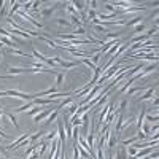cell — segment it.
I'll list each match as a JSON object with an SVG mask.
<instances>
[{
    "label": "cell",
    "instance_id": "6da1fadb",
    "mask_svg": "<svg viewBox=\"0 0 159 159\" xmlns=\"http://www.w3.org/2000/svg\"><path fill=\"white\" fill-rule=\"evenodd\" d=\"M30 135H32V134H29V132H24V134H21L19 137L16 139V140H14V142H13V143H11V145H8V146H7V148H5V150H8V151H14V150H16V146H18V145L21 143V142L27 140V139L30 137Z\"/></svg>",
    "mask_w": 159,
    "mask_h": 159
},
{
    "label": "cell",
    "instance_id": "7a4b0ae2",
    "mask_svg": "<svg viewBox=\"0 0 159 159\" xmlns=\"http://www.w3.org/2000/svg\"><path fill=\"white\" fill-rule=\"evenodd\" d=\"M53 61H54L58 65H61L62 69H73V67H76V64H78V62H73V61H62L59 56H54Z\"/></svg>",
    "mask_w": 159,
    "mask_h": 159
},
{
    "label": "cell",
    "instance_id": "3957f363",
    "mask_svg": "<svg viewBox=\"0 0 159 159\" xmlns=\"http://www.w3.org/2000/svg\"><path fill=\"white\" fill-rule=\"evenodd\" d=\"M111 102H107V104H105V107H104V108H102V111L99 113V126H97V130L102 127V126H104V119H105V116H107V113H108L110 110H111Z\"/></svg>",
    "mask_w": 159,
    "mask_h": 159
},
{
    "label": "cell",
    "instance_id": "277c9868",
    "mask_svg": "<svg viewBox=\"0 0 159 159\" xmlns=\"http://www.w3.org/2000/svg\"><path fill=\"white\" fill-rule=\"evenodd\" d=\"M54 108H56V107H51V108L43 110L42 113H38V115H35V116H33V121H35V123H43L45 119H46V118L51 115V113L54 111Z\"/></svg>",
    "mask_w": 159,
    "mask_h": 159
},
{
    "label": "cell",
    "instance_id": "5b68a950",
    "mask_svg": "<svg viewBox=\"0 0 159 159\" xmlns=\"http://www.w3.org/2000/svg\"><path fill=\"white\" fill-rule=\"evenodd\" d=\"M156 89H157V86L148 88V89H146V92H145L143 95H140V97L137 99V102H143V100H151V99H153V94L156 92Z\"/></svg>",
    "mask_w": 159,
    "mask_h": 159
},
{
    "label": "cell",
    "instance_id": "8992f818",
    "mask_svg": "<svg viewBox=\"0 0 159 159\" xmlns=\"http://www.w3.org/2000/svg\"><path fill=\"white\" fill-rule=\"evenodd\" d=\"M115 123H116V126L113 127V132H115L116 135H119V132H121V129H123V124H124V116H123V113H118Z\"/></svg>",
    "mask_w": 159,
    "mask_h": 159
},
{
    "label": "cell",
    "instance_id": "52a82bcc",
    "mask_svg": "<svg viewBox=\"0 0 159 159\" xmlns=\"http://www.w3.org/2000/svg\"><path fill=\"white\" fill-rule=\"evenodd\" d=\"M61 5H62V3H61V2H58V3H56V5H53V7H48V8H45V10H42V13H40V14H42V16H43V18H49V16H51V14H53V13H54V11H56V10H58V8L61 7Z\"/></svg>",
    "mask_w": 159,
    "mask_h": 159
},
{
    "label": "cell",
    "instance_id": "ba28073f",
    "mask_svg": "<svg viewBox=\"0 0 159 159\" xmlns=\"http://www.w3.org/2000/svg\"><path fill=\"white\" fill-rule=\"evenodd\" d=\"M32 107H35V104H33V100H30V102H26L24 105H21V107H18V108H14L13 110V113H24V111H29Z\"/></svg>",
    "mask_w": 159,
    "mask_h": 159
},
{
    "label": "cell",
    "instance_id": "9c48e42d",
    "mask_svg": "<svg viewBox=\"0 0 159 159\" xmlns=\"http://www.w3.org/2000/svg\"><path fill=\"white\" fill-rule=\"evenodd\" d=\"M45 134H48V132H46V130H38V132H35V134H32V135H30V137H29V143H30V145H33V143H37V142H38L40 139H42V137H43V135H45Z\"/></svg>",
    "mask_w": 159,
    "mask_h": 159
},
{
    "label": "cell",
    "instance_id": "30bf717a",
    "mask_svg": "<svg viewBox=\"0 0 159 159\" xmlns=\"http://www.w3.org/2000/svg\"><path fill=\"white\" fill-rule=\"evenodd\" d=\"M58 135H59V142H61L62 145H64L67 139H65V129H64V123H62V121H59V127H58Z\"/></svg>",
    "mask_w": 159,
    "mask_h": 159
},
{
    "label": "cell",
    "instance_id": "8fae6325",
    "mask_svg": "<svg viewBox=\"0 0 159 159\" xmlns=\"http://www.w3.org/2000/svg\"><path fill=\"white\" fill-rule=\"evenodd\" d=\"M73 3V7H75L76 10V13H84V5H86V2H80V0H75V2H72Z\"/></svg>",
    "mask_w": 159,
    "mask_h": 159
},
{
    "label": "cell",
    "instance_id": "7c38bea8",
    "mask_svg": "<svg viewBox=\"0 0 159 159\" xmlns=\"http://www.w3.org/2000/svg\"><path fill=\"white\" fill-rule=\"evenodd\" d=\"M145 115H146V110L143 108V110L139 113V116H137V121H135V124H137V129H139V130H140V127H142V124L145 123V121H143V119H145Z\"/></svg>",
    "mask_w": 159,
    "mask_h": 159
},
{
    "label": "cell",
    "instance_id": "4fadbf2b",
    "mask_svg": "<svg viewBox=\"0 0 159 159\" xmlns=\"http://www.w3.org/2000/svg\"><path fill=\"white\" fill-rule=\"evenodd\" d=\"M104 148H105V146H102L99 142H97V146H95V159H105V156H104Z\"/></svg>",
    "mask_w": 159,
    "mask_h": 159
},
{
    "label": "cell",
    "instance_id": "5bb4252c",
    "mask_svg": "<svg viewBox=\"0 0 159 159\" xmlns=\"http://www.w3.org/2000/svg\"><path fill=\"white\" fill-rule=\"evenodd\" d=\"M58 116H59V108L56 107V108H54V111L51 113V115H49L46 119H45V123H54L56 119H58Z\"/></svg>",
    "mask_w": 159,
    "mask_h": 159
},
{
    "label": "cell",
    "instance_id": "9a60e30c",
    "mask_svg": "<svg viewBox=\"0 0 159 159\" xmlns=\"http://www.w3.org/2000/svg\"><path fill=\"white\" fill-rule=\"evenodd\" d=\"M70 19H72V21H70V24H72V26H75L76 29H78V27H83V24H84V22L80 19L78 16H70Z\"/></svg>",
    "mask_w": 159,
    "mask_h": 159
},
{
    "label": "cell",
    "instance_id": "2e32d148",
    "mask_svg": "<svg viewBox=\"0 0 159 159\" xmlns=\"http://www.w3.org/2000/svg\"><path fill=\"white\" fill-rule=\"evenodd\" d=\"M8 53H11V54H14V56H22V58H30L29 54H26V53H22L21 49H18V48H10V49H7Z\"/></svg>",
    "mask_w": 159,
    "mask_h": 159
},
{
    "label": "cell",
    "instance_id": "e0dca14e",
    "mask_svg": "<svg viewBox=\"0 0 159 159\" xmlns=\"http://www.w3.org/2000/svg\"><path fill=\"white\" fill-rule=\"evenodd\" d=\"M78 108H80L78 102H76V100H73V102H72V104L69 105V108H67V111H69V113H70V115L73 116V115H75V111H76Z\"/></svg>",
    "mask_w": 159,
    "mask_h": 159
},
{
    "label": "cell",
    "instance_id": "ac0fdd59",
    "mask_svg": "<svg viewBox=\"0 0 159 159\" xmlns=\"http://www.w3.org/2000/svg\"><path fill=\"white\" fill-rule=\"evenodd\" d=\"M65 10H67V13H70V16H78L76 14V10H75V7H73L72 2H67L65 3Z\"/></svg>",
    "mask_w": 159,
    "mask_h": 159
},
{
    "label": "cell",
    "instance_id": "d6986e66",
    "mask_svg": "<svg viewBox=\"0 0 159 159\" xmlns=\"http://www.w3.org/2000/svg\"><path fill=\"white\" fill-rule=\"evenodd\" d=\"M5 116H8V119L11 123H13V126L16 127V129H19V124H18V121H16V116H14V113H10V111H7V113H3Z\"/></svg>",
    "mask_w": 159,
    "mask_h": 159
},
{
    "label": "cell",
    "instance_id": "ffe728a7",
    "mask_svg": "<svg viewBox=\"0 0 159 159\" xmlns=\"http://www.w3.org/2000/svg\"><path fill=\"white\" fill-rule=\"evenodd\" d=\"M100 53H99V51H95V53L94 54H89V58H91V62H92V64L94 65H97L99 64V61H100Z\"/></svg>",
    "mask_w": 159,
    "mask_h": 159
},
{
    "label": "cell",
    "instance_id": "44dd1931",
    "mask_svg": "<svg viewBox=\"0 0 159 159\" xmlns=\"http://www.w3.org/2000/svg\"><path fill=\"white\" fill-rule=\"evenodd\" d=\"M140 91H143V86H132L126 91V95H132L135 92H140Z\"/></svg>",
    "mask_w": 159,
    "mask_h": 159
},
{
    "label": "cell",
    "instance_id": "7402d4cb",
    "mask_svg": "<svg viewBox=\"0 0 159 159\" xmlns=\"http://www.w3.org/2000/svg\"><path fill=\"white\" fill-rule=\"evenodd\" d=\"M116 159H129V157L126 156V146H121V148L118 150V153H116Z\"/></svg>",
    "mask_w": 159,
    "mask_h": 159
},
{
    "label": "cell",
    "instance_id": "603a6c76",
    "mask_svg": "<svg viewBox=\"0 0 159 159\" xmlns=\"http://www.w3.org/2000/svg\"><path fill=\"white\" fill-rule=\"evenodd\" d=\"M73 100H75V99H73L72 97V95H70V97H67V99H62V102H61V105L58 107V108H64V107H69L70 104H72V102Z\"/></svg>",
    "mask_w": 159,
    "mask_h": 159
},
{
    "label": "cell",
    "instance_id": "cb8c5ba5",
    "mask_svg": "<svg viewBox=\"0 0 159 159\" xmlns=\"http://www.w3.org/2000/svg\"><path fill=\"white\" fill-rule=\"evenodd\" d=\"M145 30H146V26L143 24V22H139V24H135V27H134V32H137L139 35L142 32H145Z\"/></svg>",
    "mask_w": 159,
    "mask_h": 159
},
{
    "label": "cell",
    "instance_id": "d4e9b609",
    "mask_svg": "<svg viewBox=\"0 0 159 159\" xmlns=\"http://www.w3.org/2000/svg\"><path fill=\"white\" fill-rule=\"evenodd\" d=\"M62 83H64V73L56 72V86H61Z\"/></svg>",
    "mask_w": 159,
    "mask_h": 159
},
{
    "label": "cell",
    "instance_id": "484cf974",
    "mask_svg": "<svg viewBox=\"0 0 159 159\" xmlns=\"http://www.w3.org/2000/svg\"><path fill=\"white\" fill-rule=\"evenodd\" d=\"M143 19L142 16H135L134 19H130V21H126V26H135V24H139V22Z\"/></svg>",
    "mask_w": 159,
    "mask_h": 159
},
{
    "label": "cell",
    "instance_id": "4316f807",
    "mask_svg": "<svg viewBox=\"0 0 159 159\" xmlns=\"http://www.w3.org/2000/svg\"><path fill=\"white\" fill-rule=\"evenodd\" d=\"M73 35L75 37H84L86 35V30H84V27H78V29L73 32Z\"/></svg>",
    "mask_w": 159,
    "mask_h": 159
},
{
    "label": "cell",
    "instance_id": "83f0119b",
    "mask_svg": "<svg viewBox=\"0 0 159 159\" xmlns=\"http://www.w3.org/2000/svg\"><path fill=\"white\" fill-rule=\"evenodd\" d=\"M81 62H83V64H86V65L89 67L91 70H95V69H97V65H94L92 62H91L89 59H86V58H84V59H81Z\"/></svg>",
    "mask_w": 159,
    "mask_h": 159
},
{
    "label": "cell",
    "instance_id": "f1b7e54d",
    "mask_svg": "<svg viewBox=\"0 0 159 159\" xmlns=\"http://www.w3.org/2000/svg\"><path fill=\"white\" fill-rule=\"evenodd\" d=\"M94 30H95V32L104 33V35H107V33H108V30H107L105 27H102V26H94Z\"/></svg>",
    "mask_w": 159,
    "mask_h": 159
},
{
    "label": "cell",
    "instance_id": "f546056e",
    "mask_svg": "<svg viewBox=\"0 0 159 159\" xmlns=\"http://www.w3.org/2000/svg\"><path fill=\"white\" fill-rule=\"evenodd\" d=\"M86 18H88L89 21H92V19H95V18H97V13H95L94 10H89V13L86 14Z\"/></svg>",
    "mask_w": 159,
    "mask_h": 159
},
{
    "label": "cell",
    "instance_id": "4dcf8cb0",
    "mask_svg": "<svg viewBox=\"0 0 159 159\" xmlns=\"http://www.w3.org/2000/svg\"><path fill=\"white\" fill-rule=\"evenodd\" d=\"M56 135H58V132H48L46 140H45V142H48V143H49V142H53V140L56 139Z\"/></svg>",
    "mask_w": 159,
    "mask_h": 159
},
{
    "label": "cell",
    "instance_id": "1f68e13d",
    "mask_svg": "<svg viewBox=\"0 0 159 159\" xmlns=\"http://www.w3.org/2000/svg\"><path fill=\"white\" fill-rule=\"evenodd\" d=\"M146 116V121H150V123H157V119H159V116L157 115H154V116H151V115H145Z\"/></svg>",
    "mask_w": 159,
    "mask_h": 159
},
{
    "label": "cell",
    "instance_id": "d6a6232c",
    "mask_svg": "<svg viewBox=\"0 0 159 159\" xmlns=\"http://www.w3.org/2000/svg\"><path fill=\"white\" fill-rule=\"evenodd\" d=\"M56 22H58L59 26H72V24H70V21H67V19H62V18L56 19Z\"/></svg>",
    "mask_w": 159,
    "mask_h": 159
},
{
    "label": "cell",
    "instance_id": "836d02e7",
    "mask_svg": "<svg viewBox=\"0 0 159 159\" xmlns=\"http://www.w3.org/2000/svg\"><path fill=\"white\" fill-rule=\"evenodd\" d=\"M127 104H129V100H127V99L121 100V104H119V111H118V113H121L124 108H126V107H127Z\"/></svg>",
    "mask_w": 159,
    "mask_h": 159
},
{
    "label": "cell",
    "instance_id": "e575fe53",
    "mask_svg": "<svg viewBox=\"0 0 159 159\" xmlns=\"http://www.w3.org/2000/svg\"><path fill=\"white\" fill-rule=\"evenodd\" d=\"M40 5H42V2H32V7H30V10L32 11H38V8H40Z\"/></svg>",
    "mask_w": 159,
    "mask_h": 159
},
{
    "label": "cell",
    "instance_id": "d590c367",
    "mask_svg": "<svg viewBox=\"0 0 159 159\" xmlns=\"http://www.w3.org/2000/svg\"><path fill=\"white\" fill-rule=\"evenodd\" d=\"M127 153H129V156H135V153H137V148H134V146H129V148H127Z\"/></svg>",
    "mask_w": 159,
    "mask_h": 159
},
{
    "label": "cell",
    "instance_id": "8d00e7d4",
    "mask_svg": "<svg viewBox=\"0 0 159 159\" xmlns=\"http://www.w3.org/2000/svg\"><path fill=\"white\" fill-rule=\"evenodd\" d=\"M105 8H107V10H108V11H110V13H115V11H116V10H115V8H113V7H111V5H110V3H105Z\"/></svg>",
    "mask_w": 159,
    "mask_h": 159
},
{
    "label": "cell",
    "instance_id": "74e56055",
    "mask_svg": "<svg viewBox=\"0 0 159 159\" xmlns=\"http://www.w3.org/2000/svg\"><path fill=\"white\" fill-rule=\"evenodd\" d=\"M86 5H91V10H94L95 7H97V2H94V0H92L91 3H88V2H86Z\"/></svg>",
    "mask_w": 159,
    "mask_h": 159
},
{
    "label": "cell",
    "instance_id": "f35d334b",
    "mask_svg": "<svg viewBox=\"0 0 159 159\" xmlns=\"http://www.w3.org/2000/svg\"><path fill=\"white\" fill-rule=\"evenodd\" d=\"M0 135H2V137H3V139H8V134H5V132H3V130H2V129H0Z\"/></svg>",
    "mask_w": 159,
    "mask_h": 159
},
{
    "label": "cell",
    "instance_id": "ab89813d",
    "mask_svg": "<svg viewBox=\"0 0 159 159\" xmlns=\"http://www.w3.org/2000/svg\"><path fill=\"white\" fill-rule=\"evenodd\" d=\"M157 129H159V126H157V123H156V124H154V126H153V132H154V134H156V132H157Z\"/></svg>",
    "mask_w": 159,
    "mask_h": 159
},
{
    "label": "cell",
    "instance_id": "60d3db41",
    "mask_svg": "<svg viewBox=\"0 0 159 159\" xmlns=\"http://www.w3.org/2000/svg\"><path fill=\"white\" fill-rule=\"evenodd\" d=\"M151 100H153V105H154V107H157V102H159V100H157V97H154V99H151Z\"/></svg>",
    "mask_w": 159,
    "mask_h": 159
},
{
    "label": "cell",
    "instance_id": "b9f144b4",
    "mask_svg": "<svg viewBox=\"0 0 159 159\" xmlns=\"http://www.w3.org/2000/svg\"><path fill=\"white\" fill-rule=\"evenodd\" d=\"M3 46H5V45H3V43H0V48H3Z\"/></svg>",
    "mask_w": 159,
    "mask_h": 159
},
{
    "label": "cell",
    "instance_id": "7bdbcfd3",
    "mask_svg": "<svg viewBox=\"0 0 159 159\" xmlns=\"http://www.w3.org/2000/svg\"><path fill=\"white\" fill-rule=\"evenodd\" d=\"M3 78H7V76H0V80H3Z\"/></svg>",
    "mask_w": 159,
    "mask_h": 159
},
{
    "label": "cell",
    "instance_id": "ee69618b",
    "mask_svg": "<svg viewBox=\"0 0 159 159\" xmlns=\"http://www.w3.org/2000/svg\"><path fill=\"white\" fill-rule=\"evenodd\" d=\"M0 61H2V58H0Z\"/></svg>",
    "mask_w": 159,
    "mask_h": 159
},
{
    "label": "cell",
    "instance_id": "f6af8a7d",
    "mask_svg": "<svg viewBox=\"0 0 159 159\" xmlns=\"http://www.w3.org/2000/svg\"><path fill=\"white\" fill-rule=\"evenodd\" d=\"M65 159H67V156H65Z\"/></svg>",
    "mask_w": 159,
    "mask_h": 159
}]
</instances>
